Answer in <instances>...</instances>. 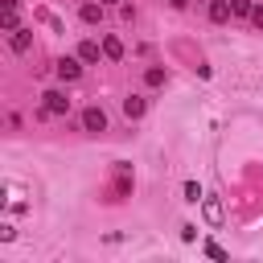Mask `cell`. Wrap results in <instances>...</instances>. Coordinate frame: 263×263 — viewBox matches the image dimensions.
Segmentation results:
<instances>
[{"label": "cell", "instance_id": "cell-1", "mask_svg": "<svg viewBox=\"0 0 263 263\" xmlns=\"http://www.w3.org/2000/svg\"><path fill=\"white\" fill-rule=\"evenodd\" d=\"M82 127L95 132V136L107 132V111H103V107H86V111H82Z\"/></svg>", "mask_w": 263, "mask_h": 263}, {"label": "cell", "instance_id": "cell-2", "mask_svg": "<svg viewBox=\"0 0 263 263\" xmlns=\"http://www.w3.org/2000/svg\"><path fill=\"white\" fill-rule=\"evenodd\" d=\"M41 99H45V111H49V115H66V111H70V99H66L62 90H45Z\"/></svg>", "mask_w": 263, "mask_h": 263}, {"label": "cell", "instance_id": "cell-3", "mask_svg": "<svg viewBox=\"0 0 263 263\" xmlns=\"http://www.w3.org/2000/svg\"><path fill=\"white\" fill-rule=\"evenodd\" d=\"M201 218L210 226H222V201L218 197H201Z\"/></svg>", "mask_w": 263, "mask_h": 263}, {"label": "cell", "instance_id": "cell-4", "mask_svg": "<svg viewBox=\"0 0 263 263\" xmlns=\"http://www.w3.org/2000/svg\"><path fill=\"white\" fill-rule=\"evenodd\" d=\"M78 74H82V58H62V62H58V78L74 82Z\"/></svg>", "mask_w": 263, "mask_h": 263}, {"label": "cell", "instance_id": "cell-5", "mask_svg": "<svg viewBox=\"0 0 263 263\" xmlns=\"http://www.w3.org/2000/svg\"><path fill=\"white\" fill-rule=\"evenodd\" d=\"M230 16H234V12H230V0H214V4H210V21H214V25H226Z\"/></svg>", "mask_w": 263, "mask_h": 263}, {"label": "cell", "instance_id": "cell-6", "mask_svg": "<svg viewBox=\"0 0 263 263\" xmlns=\"http://www.w3.org/2000/svg\"><path fill=\"white\" fill-rule=\"evenodd\" d=\"M144 107H148V103H144L140 95H127V99H123V115H127V119H140Z\"/></svg>", "mask_w": 263, "mask_h": 263}, {"label": "cell", "instance_id": "cell-7", "mask_svg": "<svg viewBox=\"0 0 263 263\" xmlns=\"http://www.w3.org/2000/svg\"><path fill=\"white\" fill-rule=\"evenodd\" d=\"M78 16H82L86 25H99V21H103V0H99V4H82Z\"/></svg>", "mask_w": 263, "mask_h": 263}, {"label": "cell", "instance_id": "cell-8", "mask_svg": "<svg viewBox=\"0 0 263 263\" xmlns=\"http://www.w3.org/2000/svg\"><path fill=\"white\" fill-rule=\"evenodd\" d=\"M103 58L119 62V58H123V41H119V37H103Z\"/></svg>", "mask_w": 263, "mask_h": 263}, {"label": "cell", "instance_id": "cell-9", "mask_svg": "<svg viewBox=\"0 0 263 263\" xmlns=\"http://www.w3.org/2000/svg\"><path fill=\"white\" fill-rule=\"evenodd\" d=\"M29 45H33V33H29V29H12V49H16V53H25Z\"/></svg>", "mask_w": 263, "mask_h": 263}, {"label": "cell", "instance_id": "cell-10", "mask_svg": "<svg viewBox=\"0 0 263 263\" xmlns=\"http://www.w3.org/2000/svg\"><path fill=\"white\" fill-rule=\"evenodd\" d=\"M99 53H103L99 41H82V45H78V58H82V62H99Z\"/></svg>", "mask_w": 263, "mask_h": 263}, {"label": "cell", "instance_id": "cell-11", "mask_svg": "<svg viewBox=\"0 0 263 263\" xmlns=\"http://www.w3.org/2000/svg\"><path fill=\"white\" fill-rule=\"evenodd\" d=\"M144 82H148V86H164V82H168V74H164L160 66H152V70H144Z\"/></svg>", "mask_w": 263, "mask_h": 263}, {"label": "cell", "instance_id": "cell-12", "mask_svg": "<svg viewBox=\"0 0 263 263\" xmlns=\"http://www.w3.org/2000/svg\"><path fill=\"white\" fill-rule=\"evenodd\" d=\"M251 8H255V0H230V12L234 16H251Z\"/></svg>", "mask_w": 263, "mask_h": 263}, {"label": "cell", "instance_id": "cell-13", "mask_svg": "<svg viewBox=\"0 0 263 263\" xmlns=\"http://www.w3.org/2000/svg\"><path fill=\"white\" fill-rule=\"evenodd\" d=\"M185 201H193V205L201 201V185L197 181H185Z\"/></svg>", "mask_w": 263, "mask_h": 263}, {"label": "cell", "instance_id": "cell-14", "mask_svg": "<svg viewBox=\"0 0 263 263\" xmlns=\"http://www.w3.org/2000/svg\"><path fill=\"white\" fill-rule=\"evenodd\" d=\"M0 25H4L8 33H12V29H21V25H16V8H4V16H0Z\"/></svg>", "mask_w": 263, "mask_h": 263}, {"label": "cell", "instance_id": "cell-15", "mask_svg": "<svg viewBox=\"0 0 263 263\" xmlns=\"http://www.w3.org/2000/svg\"><path fill=\"white\" fill-rule=\"evenodd\" d=\"M181 238H185V242H193V238H197V226H193V222H185V226H181Z\"/></svg>", "mask_w": 263, "mask_h": 263}, {"label": "cell", "instance_id": "cell-16", "mask_svg": "<svg viewBox=\"0 0 263 263\" xmlns=\"http://www.w3.org/2000/svg\"><path fill=\"white\" fill-rule=\"evenodd\" d=\"M205 255H210V259H226V251H222L218 242H205Z\"/></svg>", "mask_w": 263, "mask_h": 263}, {"label": "cell", "instance_id": "cell-17", "mask_svg": "<svg viewBox=\"0 0 263 263\" xmlns=\"http://www.w3.org/2000/svg\"><path fill=\"white\" fill-rule=\"evenodd\" d=\"M251 25H255V29H263V4H255V8H251Z\"/></svg>", "mask_w": 263, "mask_h": 263}, {"label": "cell", "instance_id": "cell-18", "mask_svg": "<svg viewBox=\"0 0 263 263\" xmlns=\"http://www.w3.org/2000/svg\"><path fill=\"white\" fill-rule=\"evenodd\" d=\"M168 4H173V8H185V4H189V0H168Z\"/></svg>", "mask_w": 263, "mask_h": 263}, {"label": "cell", "instance_id": "cell-19", "mask_svg": "<svg viewBox=\"0 0 263 263\" xmlns=\"http://www.w3.org/2000/svg\"><path fill=\"white\" fill-rule=\"evenodd\" d=\"M103 4H115V0H103Z\"/></svg>", "mask_w": 263, "mask_h": 263}]
</instances>
